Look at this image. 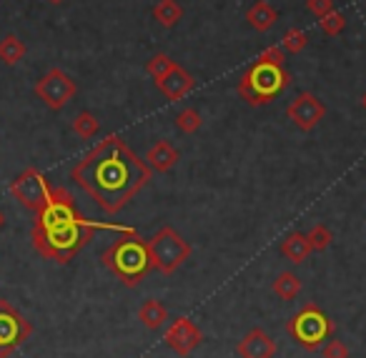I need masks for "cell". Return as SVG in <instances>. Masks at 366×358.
I'll list each match as a JSON object with an SVG mask.
<instances>
[{
    "label": "cell",
    "mask_w": 366,
    "mask_h": 358,
    "mask_svg": "<svg viewBox=\"0 0 366 358\" xmlns=\"http://www.w3.org/2000/svg\"><path fill=\"white\" fill-rule=\"evenodd\" d=\"M51 191H53V186L46 181V176H43L38 168H26V171L11 183V196L16 198L23 208H28V211H33V213H38L46 206Z\"/></svg>",
    "instance_id": "obj_7"
},
{
    "label": "cell",
    "mask_w": 366,
    "mask_h": 358,
    "mask_svg": "<svg viewBox=\"0 0 366 358\" xmlns=\"http://www.w3.org/2000/svg\"><path fill=\"white\" fill-rule=\"evenodd\" d=\"M291 83V76L284 66H269V63L256 61L239 81V96L249 106L259 108L271 103L286 86Z\"/></svg>",
    "instance_id": "obj_4"
},
{
    "label": "cell",
    "mask_w": 366,
    "mask_h": 358,
    "mask_svg": "<svg viewBox=\"0 0 366 358\" xmlns=\"http://www.w3.org/2000/svg\"><path fill=\"white\" fill-rule=\"evenodd\" d=\"M31 333L33 326L26 316L18 313L6 298H0V358L13 356V351L31 338Z\"/></svg>",
    "instance_id": "obj_8"
},
{
    "label": "cell",
    "mask_w": 366,
    "mask_h": 358,
    "mask_svg": "<svg viewBox=\"0 0 366 358\" xmlns=\"http://www.w3.org/2000/svg\"><path fill=\"white\" fill-rule=\"evenodd\" d=\"M286 116H289V121H294V126L301 128V131H314V128L324 121L326 108L314 93H299V96L289 103V108H286Z\"/></svg>",
    "instance_id": "obj_11"
},
{
    "label": "cell",
    "mask_w": 366,
    "mask_h": 358,
    "mask_svg": "<svg viewBox=\"0 0 366 358\" xmlns=\"http://www.w3.org/2000/svg\"><path fill=\"white\" fill-rule=\"evenodd\" d=\"M259 61L261 63H269V66H284L286 53H284V48H281V46H271V48H266V51L261 53Z\"/></svg>",
    "instance_id": "obj_28"
},
{
    "label": "cell",
    "mask_w": 366,
    "mask_h": 358,
    "mask_svg": "<svg viewBox=\"0 0 366 358\" xmlns=\"http://www.w3.org/2000/svg\"><path fill=\"white\" fill-rule=\"evenodd\" d=\"M311 253H314V248H311L306 233L294 231V233H289L284 241H281V256H284L286 261L296 263V266H299V263H304Z\"/></svg>",
    "instance_id": "obj_15"
},
{
    "label": "cell",
    "mask_w": 366,
    "mask_h": 358,
    "mask_svg": "<svg viewBox=\"0 0 366 358\" xmlns=\"http://www.w3.org/2000/svg\"><path fill=\"white\" fill-rule=\"evenodd\" d=\"M306 238H309V243H311V248H314V251H326V248L331 246V241H334V233H331L324 223H316Z\"/></svg>",
    "instance_id": "obj_26"
},
{
    "label": "cell",
    "mask_w": 366,
    "mask_h": 358,
    "mask_svg": "<svg viewBox=\"0 0 366 358\" xmlns=\"http://www.w3.org/2000/svg\"><path fill=\"white\" fill-rule=\"evenodd\" d=\"M176 126L181 133L191 136V133H196L201 126H204V118H201V113L196 111V108H183V111L176 116Z\"/></svg>",
    "instance_id": "obj_23"
},
{
    "label": "cell",
    "mask_w": 366,
    "mask_h": 358,
    "mask_svg": "<svg viewBox=\"0 0 366 358\" xmlns=\"http://www.w3.org/2000/svg\"><path fill=\"white\" fill-rule=\"evenodd\" d=\"M246 21H249V26L254 28V31L264 33V31H269V28L276 26L279 13H276V8L269 6L266 0H256L254 6L246 11Z\"/></svg>",
    "instance_id": "obj_16"
},
{
    "label": "cell",
    "mask_w": 366,
    "mask_h": 358,
    "mask_svg": "<svg viewBox=\"0 0 366 358\" xmlns=\"http://www.w3.org/2000/svg\"><path fill=\"white\" fill-rule=\"evenodd\" d=\"M103 266L128 288L141 286V281L148 276L151 271V256H148V246L138 231L133 233H123V238L113 241L111 246L103 251L101 256Z\"/></svg>",
    "instance_id": "obj_3"
},
{
    "label": "cell",
    "mask_w": 366,
    "mask_h": 358,
    "mask_svg": "<svg viewBox=\"0 0 366 358\" xmlns=\"http://www.w3.org/2000/svg\"><path fill=\"white\" fill-rule=\"evenodd\" d=\"M98 131H101V121H98L91 111H83V113H78V116L73 118V133H76V136H81L83 141H91V138H96Z\"/></svg>",
    "instance_id": "obj_21"
},
{
    "label": "cell",
    "mask_w": 366,
    "mask_h": 358,
    "mask_svg": "<svg viewBox=\"0 0 366 358\" xmlns=\"http://www.w3.org/2000/svg\"><path fill=\"white\" fill-rule=\"evenodd\" d=\"M178 158H181V153H178L171 143L158 141V143H153L151 151H148L146 166L151 168V171H156V173H168L178 163Z\"/></svg>",
    "instance_id": "obj_14"
},
{
    "label": "cell",
    "mask_w": 366,
    "mask_h": 358,
    "mask_svg": "<svg viewBox=\"0 0 366 358\" xmlns=\"http://www.w3.org/2000/svg\"><path fill=\"white\" fill-rule=\"evenodd\" d=\"M321 353H324V358H349V348L341 341H336V338L326 341L324 346H321Z\"/></svg>",
    "instance_id": "obj_27"
},
{
    "label": "cell",
    "mask_w": 366,
    "mask_h": 358,
    "mask_svg": "<svg viewBox=\"0 0 366 358\" xmlns=\"http://www.w3.org/2000/svg\"><path fill=\"white\" fill-rule=\"evenodd\" d=\"M306 8H309L316 18H321L334 11V0H306Z\"/></svg>",
    "instance_id": "obj_29"
},
{
    "label": "cell",
    "mask_w": 366,
    "mask_h": 358,
    "mask_svg": "<svg viewBox=\"0 0 366 358\" xmlns=\"http://www.w3.org/2000/svg\"><path fill=\"white\" fill-rule=\"evenodd\" d=\"M153 18L163 28H173L183 18V8L178 6V0H158L156 6H153Z\"/></svg>",
    "instance_id": "obj_19"
},
{
    "label": "cell",
    "mask_w": 366,
    "mask_h": 358,
    "mask_svg": "<svg viewBox=\"0 0 366 358\" xmlns=\"http://www.w3.org/2000/svg\"><path fill=\"white\" fill-rule=\"evenodd\" d=\"M173 66H176V61H171L166 53H156V56L148 61L146 68H148V76H151L153 81H156V86H158V83H161L163 78L168 76V71H171Z\"/></svg>",
    "instance_id": "obj_24"
},
{
    "label": "cell",
    "mask_w": 366,
    "mask_h": 358,
    "mask_svg": "<svg viewBox=\"0 0 366 358\" xmlns=\"http://www.w3.org/2000/svg\"><path fill=\"white\" fill-rule=\"evenodd\" d=\"M96 231L133 233L136 228L91 221V218H86L76 208L73 193L68 191V188L58 186L51 191L46 206L36 213L31 241H33V248H36L43 258L56 261V263H68L78 256V251L91 241Z\"/></svg>",
    "instance_id": "obj_2"
},
{
    "label": "cell",
    "mask_w": 366,
    "mask_h": 358,
    "mask_svg": "<svg viewBox=\"0 0 366 358\" xmlns=\"http://www.w3.org/2000/svg\"><path fill=\"white\" fill-rule=\"evenodd\" d=\"M78 93V86L66 71L61 68H51L41 81L36 83V96L46 103L51 111H61L66 108L68 103L76 98Z\"/></svg>",
    "instance_id": "obj_9"
},
{
    "label": "cell",
    "mask_w": 366,
    "mask_h": 358,
    "mask_svg": "<svg viewBox=\"0 0 366 358\" xmlns=\"http://www.w3.org/2000/svg\"><path fill=\"white\" fill-rule=\"evenodd\" d=\"M51 3H63V0H51Z\"/></svg>",
    "instance_id": "obj_32"
},
{
    "label": "cell",
    "mask_w": 366,
    "mask_h": 358,
    "mask_svg": "<svg viewBox=\"0 0 366 358\" xmlns=\"http://www.w3.org/2000/svg\"><path fill=\"white\" fill-rule=\"evenodd\" d=\"M319 26L329 38H336V36H341V31L346 28V18H344V13H339L334 8L331 13H326V16L319 18Z\"/></svg>",
    "instance_id": "obj_25"
},
{
    "label": "cell",
    "mask_w": 366,
    "mask_h": 358,
    "mask_svg": "<svg viewBox=\"0 0 366 358\" xmlns=\"http://www.w3.org/2000/svg\"><path fill=\"white\" fill-rule=\"evenodd\" d=\"M146 246H148V256H151V266L156 268V271H161L163 276L176 273L183 263L189 261L191 251H194L191 243L171 226L158 228L146 241Z\"/></svg>",
    "instance_id": "obj_6"
},
{
    "label": "cell",
    "mask_w": 366,
    "mask_h": 358,
    "mask_svg": "<svg viewBox=\"0 0 366 358\" xmlns=\"http://www.w3.org/2000/svg\"><path fill=\"white\" fill-rule=\"evenodd\" d=\"M271 288H274V293L281 298V301H294V298L301 293V278L291 271H284L276 276V281Z\"/></svg>",
    "instance_id": "obj_18"
},
{
    "label": "cell",
    "mask_w": 366,
    "mask_h": 358,
    "mask_svg": "<svg viewBox=\"0 0 366 358\" xmlns=\"http://www.w3.org/2000/svg\"><path fill=\"white\" fill-rule=\"evenodd\" d=\"M0 226H3V213H0Z\"/></svg>",
    "instance_id": "obj_31"
},
{
    "label": "cell",
    "mask_w": 366,
    "mask_h": 358,
    "mask_svg": "<svg viewBox=\"0 0 366 358\" xmlns=\"http://www.w3.org/2000/svg\"><path fill=\"white\" fill-rule=\"evenodd\" d=\"M361 103H364V108H366V93H364V101H361Z\"/></svg>",
    "instance_id": "obj_30"
},
{
    "label": "cell",
    "mask_w": 366,
    "mask_h": 358,
    "mask_svg": "<svg viewBox=\"0 0 366 358\" xmlns=\"http://www.w3.org/2000/svg\"><path fill=\"white\" fill-rule=\"evenodd\" d=\"M279 346L264 331V328H251L239 343H236V356L239 358H274Z\"/></svg>",
    "instance_id": "obj_12"
},
{
    "label": "cell",
    "mask_w": 366,
    "mask_h": 358,
    "mask_svg": "<svg viewBox=\"0 0 366 358\" xmlns=\"http://www.w3.org/2000/svg\"><path fill=\"white\" fill-rule=\"evenodd\" d=\"M163 343L171 348L176 356H189L204 343V333L191 318H176L163 333Z\"/></svg>",
    "instance_id": "obj_10"
},
{
    "label": "cell",
    "mask_w": 366,
    "mask_h": 358,
    "mask_svg": "<svg viewBox=\"0 0 366 358\" xmlns=\"http://www.w3.org/2000/svg\"><path fill=\"white\" fill-rule=\"evenodd\" d=\"M194 86H196L194 76H191L183 66H178L176 63V66L168 71V76L158 83V91H161L168 101H181V98L189 96V91H194Z\"/></svg>",
    "instance_id": "obj_13"
},
{
    "label": "cell",
    "mask_w": 366,
    "mask_h": 358,
    "mask_svg": "<svg viewBox=\"0 0 366 358\" xmlns=\"http://www.w3.org/2000/svg\"><path fill=\"white\" fill-rule=\"evenodd\" d=\"M138 321H141L148 331H158V328L168 321L166 306H163L161 301H156V298H148V301H143V306L138 308Z\"/></svg>",
    "instance_id": "obj_17"
},
{
    "label": "cell",
    "mask_w": 366,
    "mask_h": 358,
    "mask_svg": "<svg viewBox=\"0 0 366 358\" xmlns=\"http://www.w3.org/2000/svg\"><path fill=\"white\" fill-rule=\"evenodd\" d=\"M336 323L321 311L316 303H306L301 311L286 321V333L299 343L304 351H319L334 333Z\"/></svg>",
    "instance_id": "obj_5"
},
{
    "label": "cell",
    "mask_w": 366,
    "mask_h": 358,
    "mask_svg": "<svg viewBox=\"0 0 366 358\" xmlns=\"http://www.w3.org/2000/svg\"><path fill=\"white\" fill-rule=\"evenodd\" d=\"M26 58V43L21 41L18 36H6L0 41V61L6 63V66H16Z\"/></svg>",
    "instance_id": "obj_20"
},
{
    "label": "cell",
    "mask_w": 366,
    "mask_h": 358,
    "mask_svg": "<svg viewBox=\"0 0 366 358\" xmlns=\"http://www.w3.org/2000/svg\"><path fill=\"white\" fill-rule=\"evenodd\" d=\"M153 171L121 136H106L73 166L71 178L103 208L118 213L151 181Z\"/></svg>",
    "instance_id": "obj_1"
},
{
    "label": "cell",
    "mask_w": 366,
    "mask_h": 358,
    "mask_svg": "<svg viewBox=\"0 0 366 358\" xmlns=\"http://www.w3.org/2000/svg\"><path fill=\"white\" fill-rule=\"evenodd\" d=\"M306 46H309V33L301 31V28H289L284 33V38H281V48H284V53H291V56L301 53Z\"/></svg>",
    "instance_id": "obj_22"
}]
</instances>
